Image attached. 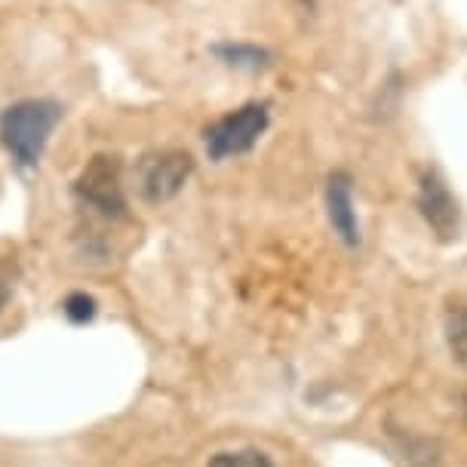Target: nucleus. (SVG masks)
<instances>
[{
	"label": "nucleus",
	"instance_id": "obj_3",
	"mask_svg": "<svg viewBox=\"0 0 467 467\" xmlns=\"http://www.w3.org/2000/svg\"><path fill=\"white\" fill-rule=\"evenodd\" d=\"M74 194L83 206H89L93 213L105 215V219H123L127 215V197H123V182H120V161L108 154L93 157L83 166Z\"/></svg>",
	"mask_w": 467,
	"mask_h": 467
},
{
	"label": "nucleus",
	"instance_id": "obj_9",
	"mask_svg": "<svg viewBox=\"0 0 467 467\" xmlns=\"http://www.w3.org/2000/svg\"><path fill=\"white\" fill-rule=\"evenodd\" d=\"M206 467H274V462L262 449H231L210 458Z\"/></svg>",
	"mask_w": 467,
	"mask_h": 467
},
{
	"label": "nucleus",
	"instance_id": "obj_1",
	"mask_svg": "<svg viewBox=\"0 0 467 467\" xmlns=\"http://www.w3.org/2000/svg\"><path fill=\"white\" fill-rule=\"evenodd\" d=\"M58 117H62V108L47 99H25L0 114V145L6 148L16 166L22 170L37 166Z\"/></svg>",
	"mask_w": 467,
	"mask_h": 467
},
{
	"label": "nucleus",
	"instance_id": "obj_11",
	"mask_svg": "<svg viewBox=\"0 0 467 467\" xmlns=\"http://www.w3.org/2000/svg\"><path fill=\"white\" fill-rule=\"evenodd\" d=\"M16 277H19L16 265L13 262H0V314H4V307L10 305V298L16 292Z\"/></svg>",
	"mask_w": 467,
	"mask_h": 467
},
{
	"label": "nucleus",
	"instance_id": "obj_5",
	"mask_svg": "<svg viewBox=\"0 0 467 467\" xmlns=\"http://www.w3.org/2000/svg\"><path fill=\"white\" fill-rule=\"evenodd\" d=\"M419 210L421 219L428 222V228L437 234V240H449L458 237L462 231V210H458V200L452 197V191L443 182V175L437 170H424L419 179Z\"/></svg>",
	"mask_w": 467,
	"mask_h": 467
},
{
	"label": "nucleus",
	"instance_id": "obj_2",
	"mask_svg": "<svg viewBox=\"0 0 467 467\" xmlns=\"http://www.w3.org/2000/svg\"><path fill=\"white\" fill-rule=\"evenodd\" d=\"M268 130V108L265 105H244L237 111L219 117L206 130V154L213 161H228V157L246 154L249 148L262 139Z\"/></svg>",
	"mask_w": 467,
	"mask_h": 467
},
{
	"label": "nucleus",
	"instance_id": "obj_6",
	"mask_svg": "<svg viewBox=\"0 0 467 467\" xmlns=\"http://www.w3.org/2000/svg\"><path fill=\"white\" fill-rule=\"evenodd\" d=\"M327 215L332 231L345 240L348 246L360 244V222H357L354 210V188L345 172H332L327 182Z\"/></svg>",
	"mask_w": 467,
	"mask_h": 467
},
{
	"label": "nucleus",
	"instance_id": "obj_7",
	"mask_svg": "<svg viewBox=\"0 0 467 467\" xmlns=\"http://www.w3.org/2000/svg\"><path fill=\"white\" fill-rule=\"evenodd\" d=\"M446 345L452 360L467 372V296H455L446 307Z\"/></svg>",
	"mask_w": 467,
	"mask_h": 467
},
{
	"label": "nucleus",
	"instance_id": "obj_4",
	"mask_svg": "<svg viewBox=\"0 0 467 467\" xmlns=\"http://www.w3.org/2000/svg\"><path fill=\"white\" fill-rule=\"evenodd\" d=\"M191 172H194V161H191V154H185V151L145 154L136 166L139 197L151 206H161L185 188Z\"/></svg>",
	"mask_w": 467,
	"mask_h": 467
},
{
	"label": "nucleus",
	"instance_id": "obj_10",
	"mask_svg": "<svg viewBox=\"0 0 467 467\" xmlns=\"http://www.w3.org/2000/svg\"><path fill=\"white\" fill-rule=\"evenodd\" d=\"M62 311L71 323H89L96 317V298L87 296V292H74V296L65 298Z\"/></svg>",
	"mask_w": 467,
	"mask_h": 467
},
{
	"label": "nucleus",
	"instance_id": "obj_8",
	"mask_svg": "<svg viewBox=\"0 0 467 467\" xmlns=\"http://www.w3.org/2000/svg\"><path fill=\"white\" fill-rule=\"evenodd\" d=\"M215 56H219L224 65L246 68V71H258L262 65H268V53L253 44H219L215 47Z\"/></svg>",
	"mask_w": 467,
	"mask_h": 467
}]
</instances>
